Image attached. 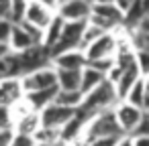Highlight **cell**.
Listing matches in <instances>:
<instances>
[{"label":"cell","mask_w":149,"mask_h":146,"mask_svg":"<svg viewBox=\"0 0 149 146\" xmlns=\"http://www.w3.org/2000/svg\"><path fill=\"white\" fill-rule=\"evenodd\" d=\"M114 146H133V140H131L129 136H123V138H118V142H116Z\"/></svg>","instance_id":"cell-27"},{"label":"cell","mask_w":149,"mask_h":146,"mask_svg":"<svg viewBox=\"0 0 149 146\" xmlns=\"http://www.w3.org/2000/svg\"><path fill=\"white\" fill-rule=\"evenodd\" d=\"M41 130V120H39V112H29L27 116H23L19 122L13 124V132L21 134V136H29L33 138L37 132Z\"/></svg>","instance_id":"cell-14"},{"label":"cell","mask_w":149,"mask_h":146,"mask_svg":"<svg viewBox=\"0 0 149 146\" xmlns=\"http://www.w3.org/2000/svg\"><path fill=\"white\" fill-rule=\"evenodd\" d=\"M133 146H149V136H141V138H131Z\"/></svg>","instance_id":"cell-26"},{"label":"cell","mask_w":149,"mask_h":146,"mask_svg":"<svg viewBox=\"0 0 149 146\" xmlns=\"http://www.w3.org/2000/svg\"><path fill=\"white\" fill-rule=\"evenodd\" d=\"M13 128V122H10V110L6 106H0V130H8Z\"/></svg>","instance_id":"cell-21"},{"label":"cell","mask_w":149,"mask_h":146,"mask_svg":"<svg viewBox=\"0 0 149 146\" xmlns=\"http://www.w3.org/2000/svg\"><path fill=\"white\" fill-rule=\"evenodd\" d=\"M25 95L21 79H2L0 81V106L10 108L13 104L21 101Z\"/></svg>","instance_id":"cell-10"},{"label":"cell","mask_w":149,"mask_h":146,"mask_svg":"<svg viewBox=\"0 0 149 146\" xmlns=\"http://www.w3.org/2000/svg\"><path fill=\"white\" fill-rule=\"evenodd\" d=\"M10 53V49H8V45H4V43H0V57H6Z\"/></svg>","instance_id":"cell-28"},{"label":"cell","mask_w":149,"mask_h":146,"mask_svg":"<svg viewBox=\"0 0 149 146\" xmlns=\"http://www.w3.org/2000/svg\"><path fill=\"white\" fill-rule=\"evenodd\" d=\"M8 146H35V140H33V138H29V136H21V134H15Z\"/></svg>","instance_id":"cell-22"},{"label":"cell","mask_w":149,"mask_h":146,"mask_svg":"<svg viewBox=\"0 0 149 146\" xmlns=\"http://www.w3.org/2000/svg\"><path fill=\"white\" fill-rule=\"evenodd\" d=\"M55 93H57V87H51V89H41V91L25 93V95H23V99L27 101V106H29L33 112H41V110H45L47 106H51V104H53Z\"/></svg>","instance_id":"cell-13"},{"label":"cell","mask_w":149,"mask_h":146,"mask_svg":"<svg viewBox=\"0 0 149 146\" xmlns=\"http://www.w3.org/2000/svg\"><path fill=\"white\" fill-rule=\"evenodd\" d=\"M106 77L102 75V73H98V71H94L92 67H84L82 69V77H80V93L82 95H88L90 91H94L102 81H104Z\"/></svg>","instance_id":"cell-15"},{"label":"cell","mask_w":149,"mask_h":146,"mask_svg":"<svg viewBox=\"0 0 149 146\" xmlns=\"http://www.w3.org/2000/svg\"><path fill=\"white\" fill-rule=\"evenodd\" d=\"M51 67L53 69H84L86 67V57L80 49L59 53L51 57Z\"/></svg>","instance_id":"cell-7"},{"label":"cell","mask_w":149,"mask_h":146,"mask_svg":"<svg viewBox=\"0 0 149 146\" xmlns=\"http://www.w3.org/2000/svg\"><path fill=\"white\" fill-rule=\"evenodd\" d=\"M120 29H123V27H120ZM120 29H118V31H120ZM118 31H114V33H104L100 39H96L92 45H88V47L82 51L84 57H86V63L112 57L114 51H116V45H118V37H120Z\"/></svg>","instance_id":"cell-3"},{"label":"cell","mask_w":149,"mask_h":146,"mask_svg":"<svg viewBox=\"0 0 149 146\" xmlns=\"http://www.w3.org/2000/svg\"><path fill=\"white\" fill-rule=\"evenodd\" d=\"M139 77H143L141 75V71H139V67L133 63V65H129L127 69H123L120 73H118V77L114 79V83H112V87H114V93H116V97H118V101L127 95V91L133 87V83L139 79Z\"/></svg>","instance_id":"cell-8"},{"label":"cell","mask_w":149,"mask_h":146,"mask_svg":"<svg viewBox=\"0 0 149 146\" xmlns=\"http://www.w3.org/2000/svg\"><path fill=\"white\" fill-rule=\"evenodd\" d=\"M74 116V110H68V108H61L57 104H51L47 106L45 110L39 112V120H41V128L45 130H61Z\"/></svg>","instance_id":"cell-5"},{"label":"cell","mask_w":149,"mask_h":146,"mask_svg":"<svg viewBox=\"0 0 149 146\" xmlns=\"http://www.w3.org/2000/svg\"><path fill=\"white\" fill-rule=\"evenodd\" d=\"M133 2H135V0H112V4H114V6L123 12V16H125V12L133 6Z\"/></svg>","instance_id":"cell-25"},{"label":"cell","mask_w":149,"mask_h":146,"mask_svg":"<svg viewBox=\"0 0 149 146\" xmlns=\"http://www.w3.org/2000/svg\"><path fill=\"white\" fill-rule=\"evenodd\" d=\"M82 99H84V95L80 91H59L57 89L53 104H57L61 108H68V110H78V106L82 104Z\"/></svg>","instance_id":"cell-18"},{"label":"cell","mask_w":149,"mask_h":146,"mask_svg":"<svg viewBox=\"0 0 149 146\" xmlns=\"http://www.w3.org/2000/svg\"><path fill=\"white\" fill-rule=\"evenodd\" d=\"M2 79H21V67L15 53L0 57V81Z\"/></svg>","instance_id":"cell-16"},{"label":"cell","mask_w":149,"mask_h":146,"mask_svg":"<svg viewBox=\"0 0 149 146\" xmlns=\"http://www.w3.org/2000/svg\"><path fill=\"white\" fill-rule=\"evenodd\" d=\"M104 35V31H100L98 27H94V25H90V23H86L84 25V31H82V41H80V51H84L88 45H92L96 39H100Z\"/></svg>","instance_id":"cell-19"},{"label":"cell","mask_w":149,"mask_h":146,"mask_svg":"<svg viewBox=\"0 0 149 146\" xmlns=\"http://www.w3.org/2000/svg\"><path fill=\"white\" fill-rule=\"evenodd\" d=\"M13 21L8 19H0V43H8V37H10V31H13Z\"/></svg>","instance_id":"cell-20"},{"label":"cell","mask_w":149,"mask_h":146,"mask_svg":"<svg viewBox=\"0 0 149 146\" xmlns=\"http://www.w3.org/2000/svg\"><path fill=\"white\" fill-rule=\"evenodd\" d=\"M65 2H70V0H55V8H57L59 4H65Z\"/></svg>","instance_id":"cell-32"},{"label":"cell","mask_w":149,"mask_h":146,"mask_svg":"<svg viewBox=\"0 0 149 146\" xmlns=\"http://www.w3.org/2000/svg\"><path fill=\"white\" fill-rule=\"evenodd\" d=\"M63 25H65V23H63V21L55 14V16H53V21H51V23L47 25V29L43 31V41H41V45H43L47 51H49V49L57 43V39H59V35H61Z\"/></svg>","instance_id":"cell-17"},{"label":"cell","mask_w":149,"mask_h":146,"mask_svg":"<svg viewBox=\"0 0 149 146\" xmlns=\"http://www.w3.org/2000/svg\"><path fill=\"white\" fill-rule=\"evenodd\" d=\"M13 136H15L13 128H8V130H0V146H8L10 140H13Z\"/></svg>","instance_id":"cell-24"},{"label":"cell","mask_w":149,"mask_h":146,"mask_svg":"<svg viewBox=\"0 0 149 146\" xmlns=\"http://www.w3.org/2000/svg\"><path fill=\"white\" fill-rule=\"evenodd\" d=\"M82 69H55V85L59 91H80Z\"/></svg>","instance_id":"cell-11"},{"label":"cell","mask_w":149,"mask_h":146,"mask_svg":"<svg viewBox=\"0 0 149 146\" xmlns=\"http://www.w3.org/2000/svg\"><path fill=\"white\" fill-rule=\"evenodd\" d=\"M13 16V0H0V19H8Z\"/></svg>","instance_id":"cell-23"},{"label":"cell","mask_w":149,"mask_h":146,"mask_svg":"<svg viewBox=\"0 0 149 146\" xmlns=\"http://www.w3.org/2000/svg\"><path fill=\"white\" fill-rule=\"evenodd\" d=\"M55 16V10L41 4L39 0H25V8H23V19L21 23H27L39 31H45L47 25L53 21Z\"/></svg>","instance_id":"cell-2"},{"label":"cell","mask_w":149,"mask_h":146,"mask_svg":"<svg viewBox=\"0 0 149 146\" xmlns=\"http://www.w3.org/2000/svg\"><path fill=\"white\" fill-rule=\"evenodd\" d=\"M112 116H114V122L120 128V132L125 136H131L135 132V128L139 126V122L147 116V112H143V110H139V108H135V106L120 99L112 108Z\"/></svg>","instance_id":"cell-1"},{"label":"cell","mask_w":149,"mask_h":146,"mask_svg":"<svg viewBox=\"0 0 149 146\" xmlns=\"http://www.w3.org/2000/svg\"><path fill=\"white\" fill-rule=\"evenodd\" d=\"M6 45H8L10 53H23V51H27V49L35 47L37 43H35V41H33V37L23 29V25H21V23H15Z\"/></svg>","instance_id":"cell-9"},{"label":"cell","mask_w":149,"mask_h":146,"mask_svg":"<svg viewBox=\"0 0 149 146\" xmlns=\"http://www.w3.org/2000/svg\"><path fill=\"white\" fill-rule=\"evenodd\" d=\"M41 4H45V6H49V8H53L55 10V0H39Z\"/></svg>","instance_id":"cell-30"},{"label":"cell","mask_w":149,"mask_h":146,"mask_svg":"<svg viewBox=\"0 0 149 146\" xmlns=\"http://www.w3.org/2000/svg\"><path fill=\"white\" fill-rule=\"evenodd\" d=\"M86 2L90 6H96V4H108V2H112V0H86Z\"/></svg>","instance_id":"cell-29"},{"label":"cell","mask_w":149,"mask_h":146,"mask_svg":"<svg viewBox=\"0 0 149 146\" xmlns=\"http://www.w3.org/2000/svg\"><path fill=\"white\" fill-rule=\"evenodd\" d=\"M55 14L63 23H88L90 19V4L86 0H70L55 8Z\"/></svg>","instance_id":"cell-6"},{"label":"cell","mask_w":149,"mask_h":146,"mask_svg":"<svg viewBox=\"0 0 149 146\" xmlns=\"http://www.w3.org/2000/svg\"><path fill=\"white\" fill-rule=\"evenodd\" d=\"M123 101H127V104H131V106L147 112V77H139L133 83V87L127 91V95L123 97Z\"/></svg>","instance_id":"cell-12"},{"label":"cell","mask_w":149,"mask_h":146,"mask_svg":"<svg viewBox=\"0 0 149 146\" xmlns=\"http://www.w3.org/2000/svg\"><path fill=\"white\" fill-rule=\"evenodd\" d=\"M21 85H23V91L25 93L57 87L55 85V69L51 65H45L41 69H35V71H31V73H27V75L21 77Z\"/></svg>","instance_id":"cell-4"},{"label":"cell","mask_w":149,"mask_h":146,"mask_svg":"<svg viewBox=\"0 0 149 146\" xmlns=\"http://www.w3.org/2000/svg\"><path fill=\"white\" fill-rule=\"evenodd\" d=\"M57 144V142H55ZM53 142H35V146H55Z\"/></svg>","instance_id":"cell-31"}]
</instances>
